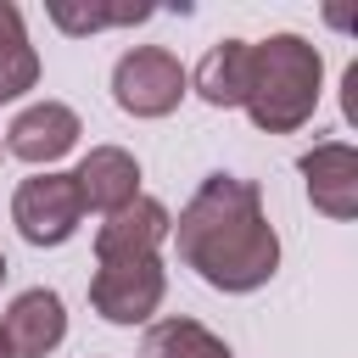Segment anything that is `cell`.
<instances>
[{
    "mask_svg": "<svg viewBox=\"0 0 358 358\" xmlns=\"http://www.w3.org/2000/svg\"><path fill=\"white\" fill-rule=\"evenodd\" d=\"M168 235L179 263L196 268L213 291H257L280 268V235L263 218V196L235 173H207Z\"/></svg>",
    "mask_w": 358,
    "mask_h": 358,
    "instance_id": "6da1fadb",
    "label": "cell"
},
{
    "mask_svg": "<svg viewBox=\"0 0 358 358\" xmlns=\"http://www.w3.org/2000/svg\"><path fill=\"white\" fill-rule=\"evenodd\" d=\"M319 78L324 62L302 34H268L263 45H252V67H246V112L263 134H291L313 117L319 106Z\"/></svg>",
    "mask_w": 358,
    "mask_h": 358,
    "instance_id": "7a4b0ae2",
    "label": "cell"
},
{
    "mask_svg": "<svg viewBox=\"0 0 358 358\" xmlns=\"http://www.w3.org/2000/svg\"><path fill=\"white\" fill-rule=\"evenodd\" d=\"M185 95V67L162 45H134L112 67V101L129 117H168Z\"/></svg>",
    "mask_w": 358,
    "mask_h": 358,
    "instance_id": "3957f363",
    "label": "cell"
},
{
    "mask_svg": "<svg viewBox=\"0 0 358 358\" xmlns=\"http://www.w3.org/2000/svg\"><path fill=\"white\" fill-rule=\"evenodd\" d=\"M168 274L162 257H117V263H95L90 274V308L106 324H145L162 308Z\"/></svg>",
    "mask_w": 358,
    "mask_h": 358,
    "instance_id": "277c9868",
    "label": "cell"
},
{
    "mask_svg": "<svg viewBox=\"0 0 358 358\" xmlns=\"http://www.w3.org/2000/svg\"><path fill=\"white\" fill-rule=\"evenodd\" d=\"M11 218H17V229H22L28 246H62V241H73V229L84 218L73 173H50L45 168V173L22 179L17 196H11Z\"/></svg>",
    "mask_w": 358,
    "mask_h": 358,
    "instance_id": "5b68a950",
    "label": "cell"
},
{
    "mask_svg": "<svg viewBox=\"0 0 358 358\" xmlns=\"http://www.w3.org/2000/svg\"><path fill=\"white\" fill-rule=\"evenodd\" d=\"M296 168H302L308 201H313L324 218H336V224L358 218V151H352L347 140H324V145H313Z\"/></svg>",
    "mask_w": 358,
    "mask_h": 358,
    "instance_id": "8992f818",
    "label": "cell"
},
{
    "mask_svg": "<svg viewBox=\"0 0 358 358\" xmlns=\"http://www.w3.org/2000/svg\"><path fill=\"white\" fill-rule=\"evenodd\" d=\"M78 134H84V123H78L73 106H62V101H39V106H28V112L11 117V129H6V151H11L17 162L50 168L56 157H67V151L78 145Z\"/></svg>",
    "mask_w": 358,
    "mask_h": 358,
    "instance_id": "52a82bcc",
    "label": "cell"
},
{
    "mask_svg": "<svg viewBox=\"0 0 358 358\" xmlns=\"http://www.w3.org/2000/svg\"><path fill=\"white\" fill-rule=\"evenodd\" d=\"M173 218L157 196H134L129 207L106 213V224L95 229V263H117V257H157V246L168 241Z\"/></svg>",
    "mask_w": 358,
    "mask_h": 358,
    "instance_id": "ba28073f",
    "label": "cell"
},
{
    "mask_svg": "<svg viewBox=\"0 0 358 358\" xmlns=\"http://www.w3.org/2000/svg\"><path fill=\"white\" fill-rule=\"evenodd\" d=\"M73 185H78L84 213H117V207H129L140 196V162L123 145H95L73 168Z\"/></svg>",
    "mask_w": 358,
    "mask_h": 358,
    "instance_id": "9c48e42d",
    "label": "cell"
},
{
    "mask_svg": "<svg viewBox=\"0 0 358 358\" xmlns=\"http://www.w3.org/2000/svg\"><path fill=\"white\" fill-rule=\"evenodd\" d=\"M6 347L11 352H22V358H45V352H56L62 347V336H67V313H62V296L56 291H45V285H34V291H22L11 308H6Z\"/></svg>",
    "mask_w": 358,
    "mask_h": 358,
    "instance_id": "30bf717a",
    "label": "cell"
},
{
    "mask_svg": "<svg viewBox=\"0 0 358 358\" xmlns=\"http://www.w3.org/2000/svg\"><path fill=\"white\" fill-rule=\"evenodd\" d=\"M246 67H252V45L246 39H218L185 84H196V95L207 106H241L246 101Z\"/></svg>",
    "mask_w": 358,
    "mask_h": 358,
    "instance_id": "8fae6325",
    "label": "cell"
},
{
    "mask_svg": "<svg viewBox=\"0 0 358 358\" xmlns=\"http://www.w3.org/2000/svg\"><path fill=\"white\" fill-rule=\"evenodd\" d=\"M39 84V56L28 45L22 11L11 0H0V101H17L22 90Z\"/></svg>",
    "mask_w": 358,
    "mask_h": 358,
    "instance_id": "7c38bea8",
    "label": "cell"
},
{
    "mask_svg": "<svg viewBox=\"0 0 358 358\" xmlns=\"http://www.w3.org/2000/svg\"><path fill=\"white\" fill-rule=\"evenodd\" d=\"M140 358H235V352L196 319H162L140 336Z\"/></svg>",
    "mask_w": 358,
    "mask_h": 358,
    "instance_id": "4fadbf2b",
    "label": "cell"
},
{
    "mask_svg": "<svg viewBox=\"0 0 358 358\" xmlns=\"http://www.w3.org/2000/svg\"><path fill=\"white\" fill-rule=\"evenodd\" d=\"M50 17H56L67 34H90V28H112V22L145 17V11H73V6H50Z\"/></svg>",
    "mask_w": 358,
    "mask_h": 358,
    "instance_id": "5bb4252c",
    "label": "cell"
},
{
    "mask_svg": "<svg viewBox=\"0 0 358 358\" xmlns=\"http://www.w3.org/2000/svg\"><path fill=\"white\" fill-rule=\"evenodd\" d=\"M341 90H347V95H341V101H347V117L358 123V62L347 67V78H341Z\"/></svg>",
    "mask_w": 358,
    "mask_h": 358,
    "instance_id": "9a60e30c",
    "label": "cell"
},
{
    "mask_svg": "<svg viewBox=\"0 0 358 358\" xmlns=\"http://www.w3.org/2000/svg\"><path fill=\"white\" fill-rule=\"evenodd\" d=\"M0 358H11V347H6V330H0Z\"/></svg>",
    "mask_w": 358,
    "mask_h": 358,
    "instance_id": "2e32d148",
    "label": "cell"
},
{
    "mask_svg": "<svg viewBox=\"0 0 358 358\" xmlns=\"http://www.w3.org/2000/svg\"><path fill=\"white\" fill-rule=\"evenodd\" d=\"M0 280H6V257H0Z\"/></svg>",
    "mask_w": 358,
    "mask_h": 358,
    "instance_id": "e0dca14e",
    "label": "cell"
}]
</instances>
